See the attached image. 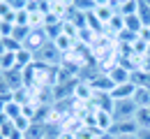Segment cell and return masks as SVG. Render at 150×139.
Masks as SVG:
<instances>
[{
	"label": "cell",
	"mask_w": 150,
	"mask_h": 139,
	"mask_svg": "<svg viewBox=\"0 0 150 139\" xmlns=\"http://www.w3.org/2000/svg\"><path fill=\"white\" fill-rule=\"evenodd\" d=\"M93 12H95V16L102 21V23H109L111 16L115 14V12H113V7H109V5H104V7H95Z\"/></svg>",
	"instance_id": "cell-19"
},
{
	"label": "cell",
	"mask_w": 150,
	"mask_h": 139,
	"mask_svg": "<svg viewBox=\"0 0 150 139\" xmlns=\"http://www.w3.org/2000/svg\"><path fill=\"white\" fill-rule=\"evenodd\" d=\"M35 58H37L39 65H60V63H62V60H60L62 53H60V49H58L53 42H46L37 53H35Z\"/></svg>",
	"instance_id": "cell-1"
},
{
	"label": "cell",
	"mask_w": 150,
	"mask_h": 139,
	"mask_svg": "<svg viewBox=\"0 0 150 139\" xmlns=\"http://www.w3.org/2000/svg\"><path fill=\"white\" fill-rule=\"evenodd\" d=\"M33 63H35V53H33L30 49L23 46V49L16 51V67H19V70H28Z\"/></svg>",
	"instance_id": "cell-9"
},
{
	"label": "cell",
	"mask_w": 150,
	"mask_h": 139,
	"mask_svg": "<svg viewBox=\"0 0 150 139\" xmlns=\"http://www.w3.org/2000/svg\"><path fill=\"white\" fill-rule=\"evenodd\" d=\"M139 5H141V0H120V5H118V14H122V16L139 14Z\"/></svg>",
	"instance_id": "cell-12"
},
{
	"label": "cell",
	"mask_w": 150,
	"mask_h": 139,
	"mask_svg": "<svg viewBox=\"0 0 150 139\" xmlns=\"http://www.w3.org/2000/svg\"><path fill=\"white\" fill-rule=\"evenodd\" d=\"M0 70H2V72L16 70V53H12V51H5V53L0 56Z\"/></svg>",
	"instance_id": "cell-16"
},
{
	"label": "cell",
	"mask_w": 150,
	"mask_h": 139,
	"mask_svg": "<svg viewBox=\"0 0 150 139\" xmlns=\"http://www.w3.org/2000/svg\"><path fill=\"white\" fill-rule=\"evenodd\" d=\"M88 83H90V88H93L95 93H111L113 86H115L109 74H97L93 79H88Z\"/></svg>",
	"instance_id": "cell-6"
},
{
	"label": "cell",
	"mask_w": 150,
	"mask_h": 139,
	"mask_svg": "<svg viewBox=\"0 0 150 139\" xmlns=\"http://www.w3.org/2000/svg\"><path fill=\"white\" fill-rule=\"evenodd\" d=\"M14 12H21V9H28V5H30V0H5Z\"/></svg>",
	"instance_id": "cell-21"
},
{
	"label": "cell",
	"mask_w": 150,
	"mask_h": 139,
	"mask_svg": "<svg viewBox=\"0 0 150 139\" xmlns=\"http://www.w3.org/2000/svg\"><path fill=\"white\" fill-rule=\"evenodd\" d=\"M2 111H5V116H7L9 120H16L19 116H23V107H21L19 102H14V100L7 102V104L2 107Z\"/></svg>",
	"instance_id": "cell-14"
},
{
	"label": "cell",
	"mask_w": 150,
	"mask_h": 139,
	"mask_svg": "<svg viewBox=\"0 0 150 139\" xmlns=\"http://www.w3.org/2000/svg\"><path fill=\"white\" fill-rule=\"evenodd\" d=\"M102 139H115V137H113V135H109V132H106V135H102Z\"/></svg>",
	"instance_id": "cell-27"
},
{
	"label": "cell",
	"mask_w": 150,
	"mask_h": 139,
	"mask_svg": "<svg viewBox=\"0 0 150 139\" xmlns=\"http://www.w3.org/2000/svg\"><path fill=\"white\" fill-rule=\"evenodd\" d=\"M134 123L139 125V130H150V107H139L134 114Z\"/></svg>",
	"instance_id": "cell-10"
},
{
	"label": "cell",
	"mask_w": 150,
	"mask_h": 139,
	"mask_svg": "<svg viewBox=\"0 0 150 139\" xmlns=\"http://www.w3.org/2000/svg\"><path fill=\"white\" fill-rule=\"evenodd\" d=\"M136 139H150V130H139V132H136Z\"/></svg>",
	"instance_id": "cell-23"
},
{
	"label": "cell",
	"mask_w": 150,
	"mask_h": 139,
	"mask_svg": "<svg viewBox=\"0 0 150 139\" xmlns=\"http://www.w3.org/2000/svg\"><path fill=\"white\" fill-rule=\"evenodd\" d=\"M58 139H76V135H72V132H67V130H62V132L58 135Z\"/></svg>",
	"instance_id": "cell-22"
},
{
	"label": "cell",
	"mask_w": 150,
	"mask_h": 139,
	"mask_svg": "<svg viewBox=\"0 0 150 139\" xmlns=\"http://www.w3.org/2000/svg\"><path fill=\"white\" fill-rule=\"evenodd\" d=\"M134 93H136V83L134 81H125V83H115L109 95L113 100H129V98H134Z\"/></svg>",
	"instance_id": "cell-5"
},
{
	"label": "cell",
	"mask_w": 150,
	"mask_h": 139,
	"mask_svg": "<svg viewBox=\"0 0 150 139\" xmlns=\"http://www.w3.org/2000/svg\"><path fill=\"white\" fill-rule=\"evenodd\" d=\"M106 74L113 79V83H125V81H132V72L125 67V65H120V63H118V65H113Z\"/></svg>",
	"instance_id": "cell-8"
},
{
	"label": "cell",
	"mask_w": 150,
	"mask_h": 139,
	"mask_svg": "<svg viewBox=\"0 0 150 139\" xmlns=\"http://www.w3.org/2000/svg\"><path fill=\"white\" fill-rule=\"evenodd\" d=\"M146 56H148V58H150V44H148V53H146Z\"/></svg>",
	"instance_id": "cell-28"
},
{
	"label": "cell",
	"mask_w": 150,
	"mask_h": 139,
	"mask_svg": "<svg viewBox=\"0 0 150 139\" xmlns=\"http://www.w3.org/2000/svg\"><path fill=\"white\" fill-rule=\"evenodd\" d=\"M115 139H136V135H125V137H115Z\"/></svg>",
	"instance_id": "cell-25"
},
{
	"label": "cell",
	"mask_w": 150,
	"mask_h": 139,
	"mask_svg": "<svg viewBox=\"0 0 150 139\" xmlns=\"http://www.w3.org/2000/svg\"><path fill=\"white\" fill-rule=\"evenodd\" d=\"M143 28H146V26L141 23L139 14H132V16H125V30H129V33H134V35H139V33H141Z\"/></svg>",
	"instance_id": "cell-15"
},
{
	"label": "cell",
	"mask_w": 150,
	"mask_h": 139,
	"mask_svg": "<svg viewBox=\"0 0 150 139\" xmlns=\"http://www.w3.org/2000/svg\"><path fill=\"white\" fill-rule=\"evenodd\" d=\"M7 116H5V111H2V107H0V128H2V125H5V123H7Z\"/></svg>",
	"instance_id": "cell-24"
},
{
	"label": "cell",
	"mask_w": 150,
	"mask_h": 139,
	"mask_svg": "<svg viewBox=\"0 0 150 139\" xmlns=\"http://www.w3.org/2000/svg\"><path fill=\"white\" fill-rule=\"evenodd\" d=\"M5 53V44H2V37H0V56Z\"/></svg>",
	"instance_id": "cell-26"
},
{
	"label": "cell",
	"mask_w": 150,
	"mask_h": 139,
	"mask_svg": "<svg viewBox=\"0 0 150 139\" xmlns=\"http://www.w3.org/2000/svg\"><path fill=\"white\" fill-rule=\"evenodd\" d=\"M132 100L136 107H150V86H136V93Z\"/></svg>",
	"instance_id": "cell-11"
},
{
	"label": "cell",
	"mask_w": 150,
	"mask_h": 139,
	"mask_svg": "<svg viewBox=\"0 0 150 139\" xmlns=\"http://www.w3.org/2000/svg\"><path fill=\"white\" fill-rule=\"evenodd\" d=\"M74 95L79 100H86V102H88V100L95 98V91L90 88V83H88V81H83V83H76V86H74Z\"/></svg>",
	"instance_id": "cell-13"
},
{
	"label": "cell",
	"mask_w": 150,
	"mask_h": 139,
	"mask_svg": "<svg viewBox=\"0 0 150 139\" xmlns=\"http://www.w3.org/2000/svg\"><path fill=\"white\" fill-rule=\"evenodd\" d=\"M113 123H115V118H113L111 111H102V109H95V128L99 130V132H109L113 128Z\"/></svg>",
	"instance_id": "cell-7"
},
{
	"label": "cell",
	"mask_w": 150,
	"mask_h": 139,
	"mask_svg": "<svg viewBox=\"0 0 150 139\" xmlns=\"http://www.w3.org/2000/svg\"><path fill=\"white\" fill-rule=\"evenodd\" d=\"M106 28H111V30H113V35H120V33L125 30V16L115 12V14L111 16V21L106 23Z\"/></svg>",
	"instance_id": "cell-17"
},
{
	"label": "cell",
	"mask_w": 150,
	"mask_h": 139,
	"mask_svg": "<svg viewBox=\"0 0 150 139\" xmlns=\"http://www.w3.org/2000/svg\"><path fill=\"white\" fill-rule=\"evenodd\" d=\"M136 132H139V125L134 123V118L132 120H115L113 128L109 130V135H113V137H125V135H136Z\"/></svg>",
	"instance_id": "cell-4"
},
{
	"label": "cell",
	"mask_w": 150,
	"mask_h": 139,
	"mask_svg": "<svg viewBox=\"0 0 150 139\" xmlns=\"http://www.w3.org/2000/svg\"><path fill=\"white\" fill-rule=\"evenodd\" d=\"M72 42H74V37H69L67 33H62V35H58L56 40H53V44H56L58 49H60V53H67V51H69V49L74 46Z\"/></svg>",
	"instance_id": "cell-18"
},
{
	"label": "cell",
	"mask_w": 150,
	"mask_h": 139,
	"mask_svg": "<svg viewBox=\"0 0 150 139\" xmlns=\"http://www.w3.org/2000/svg\"><path fill=\"white\" fill-rule=\"evenodd\" d=\"M139 19L146 28H150V5L146 0H141V5H139Z\"/></svg>",
	"instance_id": "cell-20"
},
{
	"label": "cell",
	"mask_w": 150,
	"mask_h": 139,
	"mask_svg": "<svg viewBox=\"0 0 150 139\" xmlns=\"http://www.w3.org/2000/svg\"><path fill=\"white\" fill-rule=\"evenodd\" d=\"M136 104H134V100H115V104H113V118L115 120H132L134 118V114H136Z\"/></svg>",
	"instance_id": "cell-2"
},
{
	"label": "cell",
	"mask_w": 150,
	"mask_h": 139,
	"mask_svg": "<svg viewBox=\"0 0 150 139\" xmlns=\"http://www.w3.org/2000/svg\"><path fill=\"white\" fill-rule=\"evenodd\" d=\"M46 42H51V40H49V35L44 33V28H42V30H37V28H33L23 46H25V49H30L33 53H37V51L42 49V46H44V44H46Z\"/></svg>",
	"instance_id": "cell-3"
}]
</instances>
